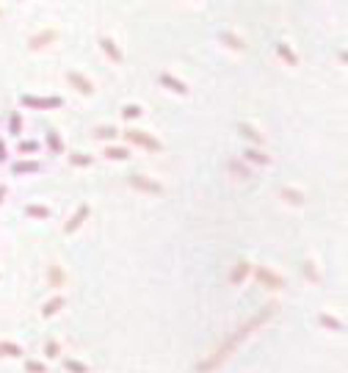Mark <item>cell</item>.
I'll return each instance as SVG.
<instances>
[{"instance_id": "cell-12", "label": "cell", "mask_w": 348, "mask_h": 373, "mask_svg": "<svg viewBox=\"0 0 348 373\" xmlns=\"http://www.w3.org/2000/svg\"><path fill=\"white\" fill-rule=\"evenodd\" d=\"M64 307V296H53L50 301H47V304H42V315L44 318H50V315H56L58 310H61Z\"/></svg>"}, {"instance_id": "cell-9", "label": "cell", "mask_w": 348, "mask_h": 373, "mask_svg": "<svg viewBox=\"0 0 348 373\" xmlns=\"http://www.w3.org/2000/svg\"><path fill=\"white\" fill-rule=\"evenodd\" d=\"M158 83H161L163 88H169V91H177V94H188V86L182 80H177L172 78L169 72H163V75H158Z\"/></svg>"}, {"instance_id": "cell-18", "label": "cell", "mask_w": 348, "mask_h": 373, "mask_svg": "<svg viewBox=\"0 0 348 373\" xmlns=\"http://www.w3.org/2000/svg\"><path fill=\"white\" fill-rule=\"evenodd\" d=\"M127 155H130V152H127L125 147H108V150H105V158H108V161H125Z\"/></svg>"}, {"instance_id": "cell-38", "label": "cell", "mask_w": 348, "mask_h": 373, "mask_svg": "<svg viewBox=\"0 0 348 373\" xmlns=\"http://www.w3.org/2000/svg\"><path fill=\"white\" fill-rule=\"evenodd\" d=\"M0 17H3V11H0Z\"/></svg>"}, {"instance_id": "cell-28", "label": "cell", "mask_w": 348, "mask_h": 373, "mask_svg": "<svg viewBox=\"0 0 348 373\" xmlns=\"http://www.w3.org/2000/svg\"><path fill=\"white\" fill-rule=\"evenodd\" d=\"M64 365H67V370H72V373H88V368L83 362H78V359H67Z\"/></svg>"}, {"instance_id": "cell-4", "label": "cell", "mask_w": 348, "mask_h": 373, "mask_svg": "<svg viewBox=\"0 0 348 373\" xmlns=\"http://www.w3.org/2000/svg\"><path fill=\"white\" fill-rule=\"evenodd\" d=\"M22 105L28 108H61V97H22Z\"/></svg>"}, {"instance_id": "cell-6", "label": "cell", "mask_w": 348, "mask_h": 373, "mask_svg": "<svg viewBox=\"0 0 348 373\" xmlns=\"http://www.w3.org/2000/svg\"><path fill=\"white\" fill-rule=\"evenodd\" d=\"M100 47H103V53H105V56H108L114 64H122V61H125V56H122V50L116 47V41H114V39L103 36V39H100Z\"/></svg>"}, {"instance_id": "cell-26", "label": "cell", "mask_w": 348, "mask_h": 373, "mask_svg": "<svg viewBox=\"0 0 348 373\" xmlns=\"http://www.w3.org/2000/svg\"><path fill=\"white\" fill-rule=\"evenodd\" d=\"M138 116H141L138 105H125V108H122V119H138Z\"/></svg>"}, {"instance_id": "cell-7", "label": "cell", "mask_w": 348, "mask_h": 373, "mask_svg": "<svg viewBox=\"0 0 348 373\" xmlns=\"http://www.w3.org/2000/svg\"><path fill=\"white\" fill-rule=\"evenodd\" d=\"M88 213H91V207H88V205H80L78 210H75V216L69 218V224L64 227V232L69 235V232H75V229H80V224H83L86 218H88Z\"/></svg>"}, {"instance_id": "cell-34", "label": "cell", "mask_w": 348, "mask_h": 373, "mask_svg": "<svg viewBox=\"0 0 348 373\" xmlns=\"http://www.w3.org/2000/svg\"><path fill=\"white\" fill-rule=\"evenodd\" d=\"M47 357H58V343L56 340H47Z\"/></svg>"}, {"instance_id": "cell-19", "label": "cell", "mask_w": 348, "mask_h": 373, "mask_svg": "<svg viewBox=\"0 0 348 373\" xmlns=\"http://www.w3.org/2000/svg\"><path fill=\"white\" fill-rule=\"evenodd\" d=\"M0 354H6V357H22V348L17 343H0Z\"/></svg>"}, {"instance_id": "cell-29", "label": "cell", "mask_w": 348, "mask_h": 373, "mask_svg": "<svg viewBox=\"0 0 348 373\" xmlns=\"http://www.w3.org/2000/svg\"><path fill=\"white\" fill-rule=\"evenodd\" d=\"M36 150H39L36 141H22L20 144V155H31V152H36Z\"/></svg>"}, {"instance_id": "cell-21", "label": "cell", "mask_w": 348, "mask_h": 373, "mask_svg": "<svg viewBox=\"0 0 348 373\" xmlns=\"http://www.w3.org/2000/svg\"><path fill=\"white\" fill-rule=\"evenodd\" d=\"M221 41H227V44L229 47H232V50H243V39H238V36H235V33H227V31H224L221 33Z\"/></svg>"}, {"instance_id": "cell-24", "label": "cell", "mask_w": 348, "mask_h": 373, "mask_svg": "<svg viewBox=\"0 0 348 373\" xmlns=\"http://www.w3.org/2000/svg\"><path fill=\"white\" fill-rule=\"evenodd\" d=\"M94 135H97V138H105V141H114L116 138V135H119V130H116V127H108V124H105V127H97V133H94Z\"/></svg>"}, {"instance_id": "cell-16", "label": "cell", "mask_w": 348, "mask_h": 373, "mask_svg": "<svg viewBox=\"0 0 348 373\" xmlns=\"http://www.w3.org/2000/svg\"><path fill=\"white\" fill-rule=\"evenodd\" d=\"M243 158H246V161H252V163H263V166H268V163H271V158H268V155H263L260 150H246V152H243Z\"/></svg>"}, {"instance_id": "cell-11", "label": "cell", "mask_w": 348, "mask_h": 373, "mask_svg": "<svg viewBox=\"0 0 348 373\" xmlns=\"http://www.w3.org/2000/svg\"><path fill=\"white\" fill-rule=\"evenodd\" d=\"M227 166H229V171L235 174V180H249V177H252V171L246 169V163H243V161H238V158H232V161H229Z\"/></svg>"}, {"instance_id": "cell-23", "label": "cell", "mask_w": 348, "mask_h": 373, "mask_svg": "<svg viewBox=\"0 0 348 373\" xmlns=\"http://www.w3.org/2000/svg\"><path fill=\"white\" fill-rule=\"evenodd\" d=\"M240 133H243L249 141H255V144H263V135L257 133V130L252 127V124H240Z\"/></svg>"}, {"instance_id": "cell-2", "label": "cell", "mask_w": 348, "mask_h": 373, "mask_svg": "<svg viewBox=\"0 0 348 373\" xmlns=\"http://www.w3.org/2000/svg\"><path fill=\"white\" fill-rule=\"evenodd\" d=\"M125 138L130 141V144H138V147H144V150H150V152H161L163 150L161 141L152 138V135H146V133H141V130H127Z\"/></svg>"}, {"instance_id": "cell-31", "label": "cell", "mask_w": 348, "mask_h": 373, "mask_svg": "<svg viewBox=\"0 0 348 373\" xmlns=\"http://www.w3.org/2000/svg\"><path fill=\"white\" fill-rule=\"evenodd\" d=\"M50 147H53V152H61V138H58L56 130L50 133Z\"/></svg>"}, {"instance_id": "cell-1", "label": "cell", "mask_w": 348, "mask_h": 373, "mask_svg": "<svg viewBox=\"0 0 348 373\" xmlns=\"http://www.w3.org/2000/svg\"><path fill=\"white\" fill-rule=\"evenodd\" d=\"M274 310H276V307H274V304H268V307H263V310H260V312H257V315H255V318H249V321H246V323H243V327H238V329H235V335H232V337H227V340H224V343H221V346H218V348H216V351H213V354H210V357H208V359H205V362H199V365H196V373H213V370L218 368V365H221V362H224V359H227V357H229V354H232V351H235V348H238V346H240V343H243V340H246V337H249V335H252V332H255V329H260V327H263V323H265V321H268V318H271V315H274Z\"/></svg>"}, {"instance_id": "cell-17", "label": "cell", "mask_w": 348, "mask_h": 373, "mask_svg": "<svg viewBox=\"0 0 348 373\" xmlns=\"http://www.w3.org/2000/svg\"><path fill=\"white\" fill-rule=\"evenodd\" d=\"M282 199L290 205H302L304 202V194L302 191H293V188H282Z\"/></svg>"}, {"instance_id": "cell-27", "label": "cell", "mask_w": 348, "mask_h": 373, "mask_svg": "<svg viewBox=\"0 0 348 373\" xmlns=\"http://www.w3.org/2000/svg\"><path fill=\"white\" fill-rule=\"evenodd\" d=\"M64 282V276H61V268H58V265H50V285L53 288H58Z\"/></svg>"}, {"instance_id": "cell-13", "label": "cell", "mask_w": 348, "mask_h": 373, "mask_svg": "<svg viewBox=\"0 0 348 373\" xmlns=\"http://www.w3.org/2000/svg\"><path fill=\"white\" fill-rule=\"evenodd\" d=\"M246 274H249V263H246V260H240V263L235 265V271L229 274V282H232V285H240Z\"/></svg>"}, {"instance_id": "cell-8", "label": "cell", "mask_w": 348, "mask_h": 373, "mask_svg": "<svg viewBox=\"0 0 348 373\" xmlns=\"http://www.w3.org/2000/svg\"><path fill=\"white\" fill-rule=\"evenodd\" d=\"M255 276L263 282L265 288H271V290H279V288H282V276H276L274 271H268V268H257Z\"/></svg>"}, {"instance_id": "cell-20", "label": "cell", "mask_w": 348, "mask_h": 373, "mask_svg": "<svg viewBox=\"0 0 348 373\" xmlns=\"http://www.w3.org/2000/svg\"><path fill=\"white\" fill-rule=\"evenodd\" d=\"M321 327H326V329H332V332H343V323H340L337 318L326 315V312L321 315Z\"/></svg>"}, {"instance_id": "cell-3", "label": "cell", "mask_w": 348, "mask_h": 373, "mask_svg": "<svg viewBox=\"0 0 348 373\" xmlns=\"http://www.w3.org/2000/svg\"><path fill=\"white\" fill-rule=\"evenodd\" d=\"M130 188H135V191H146V194H161L163 185L155 180H146L144 174H133L130 177Z\"/></svg>"}, {"instance_id": "cell-15", "label": "cell", "mask_w": 348, "mask_h": 373, "mask_svg": "<svg viewBox=\"0 0 348 373\" xmlns=\"http://www.w3.org/2000/svg\"><path fill=\"white\" fill-rule=\"evenodd\" d=\"M31 171H39V161H20V163H14V174H31Z\"/></svg>"}, {"instance_id": "cell-14", "label": "cell", "mask_w": 348, "mask_h": 373, "mask_svg": "<svg viewBox=\"0 0 348 373\" xmlns=\"http://www.w3.org/2000/svg\"><path fill=\"white\" fill-rule=\"evenodd\" d=\"M276 53H279V56H282V58H285V61H287V64H290V67H296V64H299V58H296V53H293V50H290V47H287V44H285V41H279V44H276Z\"/></svg>"}, {"instance_id": "cell-5", "label": "cell", "mask_w": 348, "mask_h": 373, "mask_svg": "<svg viewBox=\"0 0 348 373\" xmlns=\"http://www.w3.org/2000/svg\"><path fill=\"white\" fill-rule=\"evenodd\" d=\"M58 39V31H42V33H36V36H31L28 39V44H31V50H42V47H47V44H53V41Z\"/></svg>"}, {"instance_id": "cell-22", "label": "cell", "mask_w": 348, "mask_h": 373, "mask_svg": "<svg viewBox=\"0 0 348 373\" xmlns=\"http://www.w3.org/2000/svg\"><path fill=\"white\" fill-rule=\"evenodd\" d=\"M25 213H28V216H33V218H47V216H50V210H47L44 205H28Z\"/></svg>"}, {"instance_id": "cell-35", "label": "cell", "mask_w": 348, "mask_h": 373, "mask_svg": "<svg viewBox=\"0 0 348 373\" xmlns=\"http://www.w3.org/2000/svg\"><path fill=\"white\" fill-rule=\"evenodd\" d=\"M0 161H6V144L0 141Z\"/></svg>"}, {"instance_id": "cell-37", "label": "cell", "mask_w": 348, "mask_h": 373, "mask_svg": "<svg viewBox=\"0 0 348 373\" xmlns=\"http://www.w3.org/2000/svg\"><path fill=\"white\" fill-rule=\"evenodd\" d=\"M6 199V185H0V202Z\"/></svg>"}, {"instance_id": "cell-36", "label": "cell", "mask_w": 348, "mask_h": 373, "mask_svg": "<svg viewBox=\"0 0 348 373\" xmlns=\"http://www.w3.org/2000/svg\"><path fill=\"white\" fill-rule=\"evenodd\" d=\"M340 61H345V64H348V50H343V53H340Z\"/></svg>"}, {"instance_id": "cell-10", "label": "cell", "mask_w": 348, "mask_h": 373, "mask_svg": "<svg viewBox=\"0 0 348 373\" xmlns=\"http://www.w3.org/2000/svg\"><path fill=\"white\" fill-rule=\"evenodd\" d=\"M67 80L72 83V86L78 88L80 94H91V91H94V83L88 80V78H83L80 72H67Z\"/></svg>"}, {"instance_id": "cell-30", "label": "cell", "mask_w": 348, "mask_h": 373, "mask_svg": "<svg viewBox=\"0 0 348 373\" xmlns=\"http://www.w3.org/2000/svg\"><path fill=\"white\" fill-rule=\"evenodd\" d=\"M304 274H307V279H310V282H321V276L315 274V268H312V263H310V260L304 263Z\"/></svg>"}, {"instance_id": "cell-32", "label": "cell", "mask_w": 348, "mask_h": 373, "mask_svg": "<svg viewBox=\"0 0 348 373\" xmlns=\"http://www.w3.org/2000/svg\"><path fill=\"white\" fill-rule=\"evenodd\" d=\"M11 135H17V133H20V114H11Z\"/></svg>"}, {"instance_id": "cell-25", "label": "cell", "mask_w": 348, "mask_h": 373, "mask_svg": "<svg viewBox=\"0 0 348 373\" xmlns=\"http://www.w3.org/2000/svg\"><path fill=\"white\" fill-rule=\"evenodd\" d=\"M69 161H72V166H91V155H83V152H72V155H69Z\"/></svg>"}, {"instance_id": "cell-33", "label": "cell", "mask_w": 348, "mask_h": 373, "mask_svg": "<svg viewBox=\"0 0 348 373\" xmlns=\"http://www.w3.org/2000/svg\"><path fill=\"white\" fill-rule=\"evenodd\" d=\"M25 368H28V373H47V370H44V365H42V362H28V365H25Z\"/></svg>"}]
</instances>
